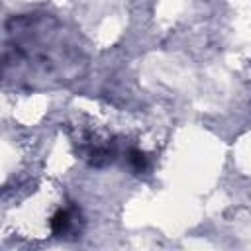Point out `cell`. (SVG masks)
I'll return each instance as SVG.
<instances>
[{
    "label": "cell",
    "mask_w": 251,
    "mask_h": 251,
    "mask_svg": "<svg viewBox=\"0 0 251 251\" xmlns=\"http://www.w3.org/2000/svg\"><path fill=\"white\" fill-rule=\"evenodd\" d=\"M127 161H129V165L133 167L135 173H141V171H145V167H147V157H145V153H141V151H137V149H131V151H129Z\"/></svg>",
    "instance_id": "7a4b0ae2"
},
{
    "label": "cell",
    "mask_w": 251,
    "mask_h": 251,
    "mask_svg": "<svg viewBox=\"0 0 251 251\" xmlns=\"http://www.w3.org/2000/svg\"><path fill=\"white\" fill-rule=\"evenodd\" d=\"M71 227H73V216H71V212L69 210H63V208L57 210L55 216L51 218V231L55 235H63Z\"/></svg>",
    "instance_id": "6da1fadb"
}]
</instances>
